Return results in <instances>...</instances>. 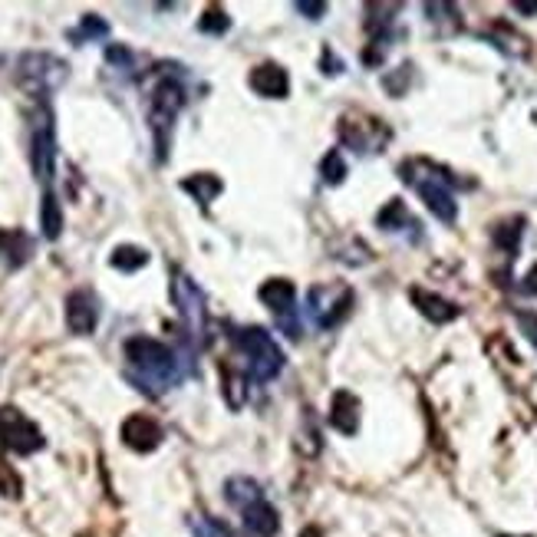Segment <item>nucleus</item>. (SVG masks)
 <instances>
[{
  "instance_id": "obj_1",
  "label": "nucleus",
  "mask_w": 537,
  "mask_h": 537,
  "mask_svg": "<svg viewBox=\"0 0 537 537\" xmlns=\"http://www.w3.org/2000/svg\"><path fill=\"white\" fill-rule=\"evenodd\" d=\"M122 353H126V376L148 396H162L182 380V360L168 343L152 336H129Z\"/></svg>"
},
{
  "instance_id": "obj_2",
  "label": "nucleus",
  "mask_w": 537,
  "mask_h": 537,
  "mask_svg": "<svg viewBox=\"0 0 537 537\" xmlns=\"http://www.w3.org/2000/svg\"><path fill=\"white\" fill-rule=\"evenodd\" d=\"M402 182L416 188V195L426 202V208L436 214L442 224H455L458 218V202H455L452 188H448V175L442 168L432 165V162H422V158H412V162H402Z\"/></svg>"
},
{
  "instance_id": "obj_3",
  "label": "nucleus",
  "mask_w": 537,
  "mask_h": 537,
  "mask_svg": "<svg viewBox=\"0 0 537 537\" xmlns=\"http://www.w3.org/2000/svg\"><path fill=\"white\" fill-rule=\"evenodd\" d=\"M185 106V90L175 76H162L152 93H148V129L155 139V155L158 162H165L168 146H172V129H175L178 112Z\"/></svg>"
},
{
  "instance_id": "obj_4",
  "label": "nucleus",
  "mask_w": 537,
  "mask_h": 537,
  "mask_svg": "<svg viewBox=\"0 0 537 537\" xmlns=\"http://www.w3.org/2000/svg\"><path fill=\"white\" fill-rule=\"evenodd\" d=\"M231 340L238 346V353L244 356L250 380L254 382L278 380L280 370H284V353H280V346L264 326H241V330L231 334Z\"/></svg>"
},
{
  "instance_id": "obj_5",
  "label": "nucleus",
  "mask_w": 537,
  "mask_h": 537,
  "mask_svg": "<svg viewBox=\"0 0 537 537\" xmlns=\"http://www.w3.org/2000/svg\"><path fill=\"white\" fill-rule=\"evenodd\" d=\"M353 304H356V294L346 284H314L306 290L304 314L316 330H334L350 316Z\"/></svg>"
},
{
  "instance_id": "obj_6",
  "label": "nucleus",
  "mask_w": 537,
  "mask_h": 537,
  "mask_svg": "<svg viewBox=\"0 0 537 537\" xmlns=\"http://www.w3.org/2000/svg\"><path fill=\"white\" fill-rule=\"evenodd\" d=\"M172 300L178 306V316H182L188 340L195 343V346H204L208 343V306H204L202 287L188 274H175V280H172Z\"/></svg>"
},
{
  "instance_id": "obj_7",
  "label": "nucleus",
  "mask_w": 537,
  "mask_h": 537,
  "mask_svg": "<svg viewBox=\"0 0 537 537\" xmlns=\"http://www.w3.org/2000/svg\"><path fill=\"white\" fill-rule=\"evenodd\" d=\"M66 76H70V66L53 53H27V56H20V63H17L20 86L33 96L53 93L56 86L66 83Z\"/></svg>"
},
{
  "instance_id": "obj_8",
  "label": "nucleus",
  "mask_w": 537,
  "mask_h": 537,
  "mask_svg": "<svg viewBox=\"0 0 537 537\" xmlns=\"http://www.w3.org/2000/svg\"><path fill=\"white\" fill-rule=\"evenodd\" d=\"M340 139L343 146H350L356 155H376L386 142H390V129L386 122L363 116V112H346L340 119Z\"/></svg>"
},
{
  "instance_id": "obj_9",
  "label": "nucleus",
  "mask_w": 537,
  "mask_h": 537,
  "mask_svg": "<svg viewBox=\"0 0 537 537\" xmlns=\"http://www.w3.org/2000/svg\"><path fill=\"white\" fill-rule=\"evenodd\" d=\"M258 300L268 306L278 326L290 340H300V324H297V290L290 280L284 278H274V280H264L258 287Z\"/></svg>"
},
{
  "instance_id": "obj_10",
  "label": "nucleus",
  "mask_w": 537,
  "mask_h": 537,
  "mask_svg": "<svg viewBox=\"0 0 537 537\" xmlns=\"http://www.w3.org/2000/svg\"><path fill=\"white\" fill-rule=\"evenodd\" d=\"M0 445H4L7 452L33 455L43 448V432H40L37 422L24 416L20 409L4 406L0 409Z\"/></svg>"
},
{
  "instance_id": "obj_11",
  "label": "nucleus",
  "mask_w": 537,
  "mask_h": 537,
  "mask_svg": "<svg viewBox=\"0 0 537 537\" xmlns=\"http://www.w3.org/2000/svg\"><path fill=\"white\" fill-rule=\"evenodd\" d=\"M30 162H33V175L40 185L53 182V165H56V129L50 109H40L33 119V139H30Z\"/></svg>"
},
{
  "instance_id": "obj_12",
  "label": "nucleus",
  "mask_w": 537,
  "mask_h": 537,
  "mask_svg": "<svg viewBox=\"0 0 537 537\" xmlns=\"http://www.w3.org/2000/svg\"><path fill=\"white\" fill-rule=\"evenodd\" d=\"M96 324H99V297L86 287L73 290L66 297V326H70V334L90 336Z\"/></svg>"
},
{
  "instance_id": "obj_13",
  "label": "nucleus",
  "mask_w": 537,
  "mask_h": 537,
  "mask_svg": "<svg viewBox=\"0 0 537 537\" xmlns=\"http://www.w3.org/2000/svg\"><path fill=\"white\" fill-rule=\"evenodd\" d=\"M119 436H122V442L129 445L132 452H155L158 445H162V426H158L155 419L152 416H142V412H136V416H129L126 422H122V429H119Z\"/></svg>"
},
{
  "instance_id": "obj_14",
  "label": "nucleus",
  "mask_w": 537,
  "mask_h": 537,
  "mask_svg": "<svg viewBox=\"0 0 537 537\" xmlns=\"http://www.w3.org/2000/svg\"><path fill=\"white\" fill-rule=\"evenodd\" d=\"M248 86L258 96H264V99H284V96L290 93V76H287V70L278 63H260L250 70Z\"/></svg>"
},
{
  "instance_id": "obj_15",
  "label": "nucleus",
  "mask_w": 537,
  "mask_h": 537,
  "mask_svg": "<svg viewBox=\"0 0 537 537\" xmlns=\"http://www.w3.org/2000/svg\"><path fill=\"white\" fill-rule=\"evenodd\" d=\"M326 419L340 436H356L360 432V399L350 390H336L330 399V416Z\"/></svg>"
},
{
  "instance_id": "obj_16",
  "label": "nucleus",
  "mask_w": 537,
  "mask_h": 537,
  "mask_svg": "<svg viewBox=\"0 0 537 537\" xmlns=\"http://www.w3.org/2000/svg\"><path fill=\"white\" fill-rule=\"evenodd\" d=\"M241 514H244V531H248L250 537H278L280 514H278V508H274L268 498H260V501H254V504H248Z\"/></svg>"
},
{
  "instance_id": "obj_17",
  "label": "nucleus",
  "mask_w": 537,
  "mask_h": 537,
  "mask_svg": "<svg viewBox=\"0 0 537 537\" xmlns=\"http://www.w3.org/2000/svg\"><path fill=\"white\" fill-rule=\"evenodd\" d=\"M409 297H412V304H416L419 314L426 316V320H432V324H452L455 316H458V306H455L452 300H445V297L432 294V290L412 287Z\"/></svg>"
},
{
  "instance_id": "obj_18",
  "label": "nucleus",
  "mask_w": 537,
  "mask_h": 537,
  "mask_svg": "<svg viewBox=\"0 0 537 537\" xmlns=\"http://www.w3.org/2000/svg\"><path fill=\"white\" fill-rule=\"evenodd\" d=\"M182 188H185L198 204H212L214 198L224 192V182L218 175H212V172H198V175L182 178Z\"/></svg>"
},
{
  "instance_id": "obj_19",
  "label": "nucleus",
  "mask_w": 537,
  "mask_h": 537,
  "mask_svg": "<svg viewBox=\"0 0 537 537\" xmlns=\"http://www.w3.org/2000/svg\"><path fill=\"white\" fill-rule=\"evenodd\" d=\"M376 224H380L382 231H412V228H419V221L409 214L406 202H399V198L386 202V208L376 214Z\"/></svg>"
},
{
  "instance_id": "obj_20",
  "label": "nucleus",
  "mask_w": 537,
  "mask_h": 537,
  "mask_svg": "<svg viewBox=\"0 0 537 537\" xmlns=\"http://www.w3.org/2000/svg\"><path fill=\"white\" fill-rule=\"evenodd\" d=\"M224 498L231 501L234 508H248V504H254V501L264 498V491H260V485L254 482V478H244V475H238V478H231V482L224 485Z\"/></svg>"
},
{
  "instance_id": "obj_21",
  "label": "nucleus",
  "mask_w": 537,
  "mask_h": 537,
  "mask_svg": "<svg viewBox=\"0 0 537 537\" xmlns=\"http://www.w3.org/2000/svg\"><path fill=\"white\" fill-rule=\"evenodd\" d=\"M40 231H43L47 241H56L63 234V208H60L53 192H47L43 202H40Z\"/></svg>"
},
{
  "instance_id": "obj_22",
  "label": "nucleus",
  "mask_w": 537,
  "mask_h": 537,
  "mask_svg": "<svg viewBox=\"0 0 537 537\" xmlns=\"http://www.w3.org/2000/svg\"><path fill=\"white\" fill-rule=\"evenodd\" d=\"M109 264L116 270H122V274H136V270H142L148 264V250L136 248V244H119L112 250Z\"/></svg>"
},
{
  "instance_id": "obj_23",
  "label": "nucleus",
  "mask_w": 537,
  "mask_h": 537,
  "mask_svg": "<svg viewBox=\"0 0 537 537\" xmlns=\"http://www.w3.org/2000/svg\"><path fill=\"white\" fill-rule=\"evenodd\" d=\"M521 234H524V218H508V221L495 224V244H498L501 250H508L511 258H514L521 248Z\"/></svg>"
},
{
  "instance_id": "obj_24",
  "label": "nucleus",
  "mask_w": 537,
  "mask_h": 537,
  "mask_svg": "<svg viewBox=\"0 0 537 537\" xmlns=\"http://www.w3.org/2000/svg\"><path fill=\"white\" fill-rule=\"evenodd\" d=\"M102 37H109V24L102 17H96V14H86V17L80 20V27L70 33L73 43H86V40H102Z\"/></svg>"
},
{
  "instance_id": "obj_25",
  "label": "nucleus",
  "mask_w": 537,
  "mask_h": 537,
  "mask_svg": "<svg viewBox=\"0 0 537 537\" xmlns=\"http://www.w3.org/2000/svg\"><path fill=\"white\" fill-rule=\"evenodd\" d=\"M228 27H231V20H228V14H224L221 7H208L202 14V20H198V30H202V33H212V37L228 33Z\"/></svg>"
},
{
  "instance_id": "obj_26",
  "label": "nucleus",
  "mask_w": 537,
  "mask_h": 537,
  "mask_svg": "<svg viewBox=\"0 0 537 537\" xmlns=\"http://www.w3.org/2000/svg\"><path fill=\"white\" fill-rule=\"evenodd\" d=\"M320 175H324L326 185H340L346 178V162H343L340 152H326L324 162H320Z\"/></svg>"
},
{
  "instance_id": "obj_27",
  "label": "nucleus",
  "mask_w": 537,
  "mask_h": 537,
  "mask_svg": "<svg viewBox=\"0 0 537 537\" xmlns=\"http://www.w3.org/2000/svg\"><path fill=\"white\" fill-rule=\"evenodd\" d=\"M20 491H24L20 475L14 472V465L0 455V495H4V498H20Z\"/></svg>"
},
{
  "instance_id": "obj_28",
  "label": "nucleus",
  "mask_w": 537,
  "mask_h": 537,
  "mask_svg": "<svg viewBox=\"0 0 537 537\" xmlns=\"http://www.w3.org/2000/svg\"><path fill=\"white\" fill-rule=\"evenodd\" d=\"M518 326L524 330V336H528L531 346L537 350V314H531V310H518Z\"/></svg>"
},
{
  "instance_id": "obj_29",
  "label": "nucleus",
  "mask_w": 537,
  "mask_h": 537,
  "mask_svg": "<svg viewBox=\"0 0 537 537\" xmlns=\"http://www.w3.org/2000/svg\"><path fill=\"white\" fill-rule=\"evenodd\" d=\"M297 10H300V14H306L310 20H320L326 14V4H304V0H300V4H297Z\"/></svg>"
},
{
  "instance_id": "obj_30",
  "label": "nucleus",
  "mask_w": 537,
  "mask_h": 537,
  "mask_svg": "<svg viewBox=\"0 0 537 537\" xmlns=\"http://www.w3.org/2000/svg\"><path fill=\"white\" fill-rule=\"evenodd\" d=\"M324 73H326V76L343 73V63H340V60H336L334 53H330V50H324Z\"/></svg>"
},
{
  "instance_id": "obj_31",
  "label": "nucleus",
  "mask_w": 537,
  "mask_h": 537,
  "mask_svg": "<svg viewBox=\"0 0 537 537\" xmlns=\"http://www.w3.org/2000/svg\"><path fill=\"white\" fill-rule=\"evenodd\" d=\"M521 290H524V294H531V297H537V264L528 270V274H524V280H521Z\"/></svg>"
},
{
  "instance_id": "obj_32",
  "label": "nucleus",
  "mask_w": 537,
  "mask_h": 537,
  "mask_svg": "<svg viewBox=\"0 0 537 537\" xmlns=\"http://www.w3.org/2000/svg\"><path fill=\"white\" fill-rule=\"evenodd\" d=\"M514 10H518V14H537V0H518Z\"/></svg>"
},
{
  "instance_id": "obj_33",
  "label": "nucleus",
  "mask_w": 537,
  "mask_h": 537,
  "mask_svg": "<svg viewBox=\"0 0 537 537\" xmlns=\"http://www.w3.org/2000/svg\"><path fill=\"white\" fill-rule=\"evenodd\" d=\"M300 537H320V528H304L300 531Z\"/></svg>"
},
{
  "instance_id": "obj_34",
  "label": "nucleus",
  "mask_w": 537,
  "mask_h": 537,
  "mask_svg": "<svg viewBox=\"0 0 537 537\" xmlns=\"http://www.w3.org/2000/svg\"><path fill=\"white\" fill-rule=\"evenodd\" d=\"M501 537H514V534H501Z\"/></svg>"
}]
</instances>
